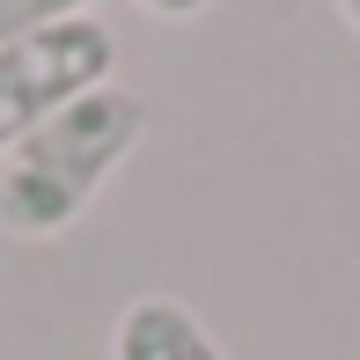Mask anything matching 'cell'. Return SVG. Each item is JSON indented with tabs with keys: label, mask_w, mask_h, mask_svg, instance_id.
I'll list each match as a JSON object with an SVG mask.
<instances>
[{
	"label": "cell",
	"mask_w": 360,
	"mask_h": 360,
	"mask_svg": "<svg viewBox=\"0 0 360 360\" xmlns=\"http://www.w3.org/2000/svg\"><path fill=\"white\" fill-rule=\"evenodd\" d=\"M59 8H67V0H0V44L30 37V30H37V22H52Z\"/></svg>",
	"instance_id": "obj_4"
},
{
	"label": "cell",
	"mask_w": 360,
	"mask_h": 360,
	"mask_svg": "<svg viewBox=\"0 0 360 360\" xmlns=\"http://www.w3.org/2000/svg\"><path fill=\"white\" fill-rule=\"evenodd\" d=\"M110 360H228L221 338L176 294H133L110 323Z\"/></svg>",
	"instance_id": "obj_3"
},
{
	"label": "cell",
	"mask_w": 360,
	"mask_h": 360,
	"mask_svg": "<svg viewBox=\"0 0 360 360\" xmlns=\"http://www.w3.org/2000/svg\"><path fill=\"white\" fill-rule=\"evenodd\" d=\"M118 67V37L96 8H59L30 37L0 44V155L22 147L44 118L74 103V96L103 89Z\"/></svg>",
	"instance_id": "obj_2"
},
{
	"label": "cell",
	"mask_w": 360,
	"mask_h": 360,
	"mask_svg": "<svg viewBox=\"0 0 360 360\" xmlns=\"http://www.w3.org/2000/svg\"><path fill=\"white\" fill-rule=\"evenodd\" d=\"M140 140H147V96H133L125 81L74 96L59 118H44L22 147L0 155V228L30 243L74 228Z\"/></svg>",
	"instance_id": "obj_1"
},
{
	"label": "cell",
	"mask_w": 360,
	"mask_h": 360,
	"mask_svg": "<svg viewBox=\"0 0 360 360\" xmlns=\"http://www.w3.org/2000/svg\"><path fill=\"white\" fill-rule=\"evenodd\" d=\"M338 15H346V30L360 37V0H346V8H338Z\"/></svg>",
	"instance_id": "obj_5"
}]
</instances>
